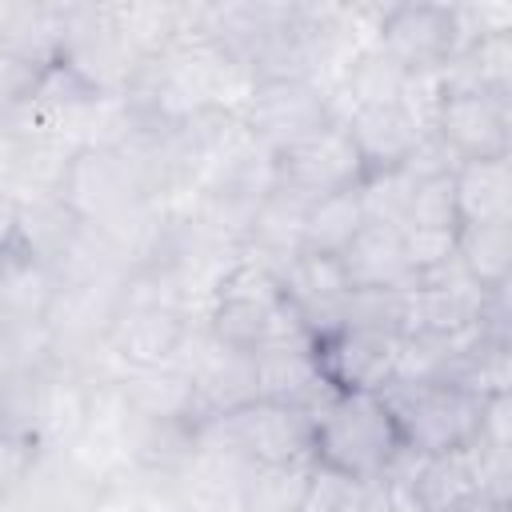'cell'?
Masks as SVG:
<instances>
[{"label":"cell","mask_w":512,"mask_h":512,"mask_svg":"<svg viewBox=\"0 0 512 512\" xmlns=\"http://www.w3.org/2000/svg\"><path fill=\"white\" fill-rule=\"evenodd\" d=\"M252 364H256V400L316 412V404L328 396L320 376H316L308 336H280V340L264 344L252 356Z\"/></svg>","instance_id":"2e32d148"},{"label":"cell","mask_w":512,"mask_h":512,"mask_svg":"<svg viewBox=\"0 0 512 512\" xmlns=\"http://www.w3.org/2000/svg\"><path fill=\"white\" fill-rule=\"evenodd\" d=\"M456 260L484 292L508 288V276H512V220H504V224H460Z\"/></svg>","instance_id":"ffe728a7"},{"label":"cell","mask_w":512,"mask_h":512,"mask_svg":"<svg viewBox=\"0 0 512 512\" xmlns=\"http://www.w3.org/2000/svg\"><path fill=\"white\" fill-rule=\"evenodd\" d=\"M336 272L352 292H408L416 280L404 236L380 220H364L352 244L336 256Z\"/></svg>","instance_id":"9a60e30c"},{"label":"cell","mask_w":512,"mask_h":512,"mask_svg":"<svg viewBox=\"0 0 512 512\" xmlns=\"http://www.w3.org/2000/svg\"><path fill=\"white\" fill-rule=\"evenodd\" d=\"M44 356H48L44 316L0 300V376H8L16 368H28Z\"/></svg>","instance_id":"7402d4cb"},{"label":"cell","mask_w":512,"mask_h":512,"mask_svg":"<svg viewBox=\"0 0 512 512\" xmlns=\"http://www.w3.org/2000/svg\"><path fill=\"white\" fill-rule=\"evenodd\" d=\"M192 332H196L192 304L156 272H132L104 352L124 372L168 368L180 360Z\"/></svg>","instance_id":"3957f363"},{"label":"cell","mask_w":512,"mask_h":512,"mask_svg":"<svg viewBox=\"0 0 512 512\" xmlns=\"http://www.w3.org/2000/svg\"><path fill=\"white\" fill-rule=\"evenodd\" d=\"M56 196L92 228L104 236H120L128 224H136L144 212L164 204L140 168V160L116 144V140H96L80 144L64 168V180Z\"/></svg>","instance_id":"7a4b0ae2"},{"label":"cell","mask_w":512,"mask_h":512,"mask_svg":"<svg viewBox=\"0 0 512 512\" xmlns=\"http://www.w3.org/2000/svg\"><path fill=\"white\" fill-rule=\"evenodd\" d=\"M176 364L192 380V392H196L200 412L208 420L256 400V364H252V356L216 344L204 332V324H196V332H192V340H188V348L180 352Z\"/></svg>","instance_id":"4fadbf2b"},{"label":"cell","mask_w":512,"mask_h":512,"mask_svg":"<svg viewBox=\"0 0 512 512\" xmlns=\"http://www.w3.org/2000/svg\"><path fill=\"white\" fill-rule=\"evenodd\" d=\"M48 64L52 60H40V56L0 40V128L20 120V112L28 108V100H32Z\"/></svg>","instance_id":"603a6c76"},{"label":"cell","mask_w":512,"mask_h":512,"mask_svg":"<svg viewBox=\"0 0 512 512\" xmlns=\"http://www.w3.org/2000/svg\"><path fill=\"white\" fill-rule=\"evenodd\" d=\"M308 464L352 484H380L404 456V440L380 392H332L308 420Z\"/></svg>","instance_id":"6da1fadb"},{"label":"cell","mask_w":512,"mask_h":512,"mask_svg":"<svg viewBox=\"0 0 512 512\" xmlns=\"http://www.w3.org/2000/svg\"><path fill=\"white\" fill-rule=\"evenodd\" d=\"M360 184H364L360 160L344 136V124H332L320 136H308L272 156V188H280L304 204L324 200L332 192L360 188Z\"/></svg>","instance_id":"7c38bea8"},{"label":"cell","mask_w":512,"mask_h":512,"mask_svg":"<svg viewBox=\"0 0 512 512\" xmlns=\"http://www.w3.org/2000/svg\"><path fill=\"white\" fill-rule=\"evenodd\" d=\"M312 464L288 460V464H256L244 468L236 484V512H300L308 496Z\"/></svg>","instance_id":"d6986e66"},{"label":"cell","mask_w":512,"mask_h":512,"mask_svg":"<svg viewBox=\"0 0 512 512\" xmlns=\"http://www.w3.org/2000/svg\"><path fill=\"white\" fill-rule=\"evenodd\" d=\"M308 352L324 392H384L396 380L400 336L356 324H328L308 336Z\"/></svg>","instance_id":"8fae6325"},{"label":"cell","mask_w":512,"mask_h":512,"mask_svg":"<svg viewBox=\"0 0 512 512\" xmlns=\"http://www.w3.org/2000/svg\"><path fill=\"white\" fill-rule=\"evenodd\" d=\"M408 80L412 76H404V68L392 56H384L376 44H368L344 64V80L340 84H344L348 108H372V104H400Z\"/></svg>","instance_id":"44dd1931"},{"label":"cell","mask_w":512,"mask_h":512,"mask_svg":"<svg viewBox=\"0 0 512 512\" xmlns=\"http://www.w3.org/2000/svg\"><path fill=\"white\" fill-rule=\"evenodd\" d=\"M32 456V444L24 440H12V436H0V488L24 468V460Z\"/></svg>","instance_id":"d4e9b609"},{"label":"cell","mask_w":512,"mask_h":512,"mask_svg":"<svg viewBox=\"0 0 512 512\" xmlns=\"http://www.w3.org/2000/svg\"><path fill=\"white\" fill-rule=\"evenodd\" d=\"M428 136L452 156V164L504 160L512 152V96L440 84Z\"/></svg>","instance_id":"9c48e42d"},{"label":"cell","mask_w":512,"mask_h":512,"mask_svg":"<svg viewBox=\"0 0 512 512\" xmlns=\"http://www.w3.org/2000/svg\"><path fill=\"white\" fill-rule=\"evenodd\" d=\"M452 196L460 224L512 220V160H472L452 168Z\"/></svg>","instance_id":"e0dca14e"},{"label":"cell","mask_w":512,"mask_h":512,"mask_svg":"<svg viewBox=\"0 0 512 512\" xmlns=\"http://www.w3.org/2000/svg\"><path fill=\"white\" fill-rule=\"evenodd\" d=\"M112 480L68 444H40L0 488V512H104Z\"/></svg>","instance_id":"8992f818"},{"label":"cell","mask_w":512,"mask_h":512,"mask_svg":"<svg viewBox=\"0 0 512 512\" xmlns=\"http://www.w3.org/2000/svg\"><path fill=\"white\" fill-rule=\"evenodd\" d=\"M200 324L216 344L248 352V356H256L264 344H272L280 336H304V328L296 324V316L284 304L280 276L272 268L248 260L244 252L236 256V264L224 272V280L208 296Z\"/></svg>","instance_id":"5b68a950"},{"label":"cell","mask_w":512,"mask_h":512,"mask_svg":"<svg viewBox=\"0 0 512 512\" xmlns=\"http://www.w3.org/2000/svg\"><path fill=\"white\" fill-rule=\"evenodd\" d=\"M448 512H508V504H504V500H492V496H484V492H476V496L460 500V504L448 508Z\"/></svg>","instance_id":"4316f807"},{"label":"cell","mask_w":512,"mask_h":512,"mask_svg":"<svg viewBox=\"0 0 512 512\" xmlns=\"http://www.w3.org/2000/svg\"><path fill=\"white\" fill-rule=\"evenodd\" d=\"M344 136L360 160V176L376 180L388 172L408 168L420 140L428 136L404 104H372V108H348L340 116Z\"/></svg>","instance_id":"5bb4252c"},{"label":"cell","mask_w":512,"mask_h":512,"mask_svg":"<svg viewBox=\"0 0 512 512\" xmlns=\"http://www.w3.org/2000/svg\"><path fill=\"white\" fill-rule=\"evenodd\" d=\"M384 404L396 420L404 452L412 456H456L468 452L484 424L488 396L472 392L460 380L432 376V380H392Z\"/></svg>","instance_id":"277c9868"},{"label":"cell","mask_w":512,"mask_h":512,"mask_svg":"<svg viewBox=\"0 0 512 512\" xmlns=\"http://www.w3.org/2000/svg\"><path fill=\"white\" fill-rule=\"evenodd\" d=\"M368 508V484H352L344 476L312 468L308 496L300 512H364Z\"/></svg>","instance_id":"cb8c5ba5"},{"label":"cell","mask_w":512,"mask_h":512,"mask_svg":"<svg viewBox=\"0 0 512 512\" xmlns=\"http://www.w3.org/2000/svg\"><path fill=\"white\" fill-rule=\"evenodd\" d=\"M16 212H20V200L0 184V256L16 244Z\"/></svg>","instance_id":"484cf974"},{"label":"cell","mask_w":512,"mask_h":512,"mask_svg":"<svg viewBox=\"0 0 512 512\" xmlns=\"http://www.w3.org/2000/svg\"><path fill=\"white\" fill-rule=\"evenodd\" d=\"M364 204H360V188L348 192H332L324 200H312L304 212V228H300V256H316V260H336L352 236L364 228Z\"/></svg>","instance_id":"ac0fdd59"},{"label":"cell","mask_w":512,"mask_h":512,"mask_svg":"<svg viewBox=\"0 0 512 512\" xmlns=\"http://www.w3.org/2000/svg\"><path fill=\"white\" fill-rule=\"evenodd\" d=\"M376 48L392 56L404 76H440L464 48L456 4H392L376 12Z\"/></svg>","instance_id":"30bf717a"},{"label":"cell","mask_w":512,"mask_h":512,"mask_svg":"<svg viewBox=\"0 0 512 512\" xmlns=\"http://www.w3.org/2000/svg\"><path fill=\"white\" fill-rule=\"evenodd\" d=\"M308 420L312 412L272 404V400H248L208 420L200 432V444L228 456L240 468L288 464V460H304L308 452Z\"/></svg>","instance_id":"ba28073f"},{"label":"cell","mask_w":512,"mask_h":512,"mask_svg":"<svg viewBox=\"0 0 512 512\" xmlns=\"http://www.w3.org/2000/svg\"><path fill=\"white\" fill-rule=\"evenodd\" d=\"M236 112H240L248 136L272 156L308 136H320L324 128L340 124V116H344L336 92L312 76L260 80L244 92Z\"/></svg>","instance_id":"52a82bcc"}]
</instances>
